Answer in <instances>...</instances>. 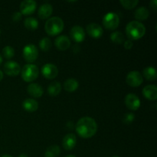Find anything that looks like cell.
I'll use <instances>...</instances> for the list:
<instances>
[{"mask_svg":"<svg viewBox=\"0 0 157 157\" xmlns=\"http://www.w3.org/2000/svg\"><path fill=\"white\" fill-rule=\"evenodd\" d=\"M98 131L96 121L89 117H84L78 121L76 124V132L81 137L88 139L95 135Z\"/></svg>","mask_w":157,"mask_h":157,"instance_id":"obj_1","label":"cell"},{"mask_svg":"<svg viewBox=\"0 0 157 157\" xmlns=\"http://www.w3.org/2000/svg\"><path fill=\"white\" fill-rule=\"evenodd\" d=\"M126 33L129 40L140 39L146 34V27L140 21H132L127 24Z\"/></svg>","mask_w":157,"mask_h":157,"instance_id":"obj_2","label":"cell"},{"mask_svg":"<svg viewBox=\"0 0 157 157\" xmlns=\"http://www.w3.org/2000/svg\"><path fill=\"white\" fill-rule=\"evenodd\" d=\"M64 21L61 18L53 16L49 18L44 25L46 33L51 36H55L61 33L64 29Z\"/></svg>","mask_w":157,"mask_h":157,"instance_id":"obj_3","label":"cell"},{"mask_svg":"<svg viewBox=\"0 0 157 157\" xmlns=\"http://www.w3.org/2000/svg\"><path fill=\"white\" fill-rule=\"evenodd\" d=\"M39 69L38 66L33 64H27L24 65L21 70V78L25 82H32L38 78Z\"/></svg>","mask_w":157,"mask_h":157,"instance_id":"obj_4","label":"cell"},{"mask_svg":"<svg viewBox=\"0 0 157 157\" xmlns=\"http://www.w3.org/2000/svg\"><path fill=\"white\" fill-rule=\"evenodd\" d=\"M120 17L114 12H108L103 18V25L108 30H115L119 26Z\"/></svg>","mask_w":157,"mask_h":157,"instance_id":"obj_5","label":"cell"},{"mask_svg":"<svg viewBox=\"0 0 157 157\" xmlns=\"http://www.w3.org/2000/svg\"><path fill=\"white\" fill-rule=\"evenodd\" d=\"M22 55L24 59L27 61L29 64L33 63L36 61L38 57V50L37 47L34 44H27L23 48Z\"/></svg>","mask_w":157,"mask_h":157,"instance_id":"obj_6","label":"cell"},{"mask_svg":"<svg viewBox=\"0 0 157 157\" xmlns=\"http://www.w3.org/2000/svg\"><path fill=\"white\" fill-rule=\"evenodd\" d=\"M126 82L129 86L133 87H137L144 82L143 75L137 71H133L127 74L126 78Z\"/></svg>","mask_w":157,"mask_h":157,"instance_id":"obj_7","label":"cell"},{"mask_svg":"<svg viewBox=\"0 0 157 157\" xmlns=\"http://www.w3.org/2000/svg\"><path fill=\"white\" fill-rule=\"evenodd\" d=\"M4 72L5 74L10 77H15L21 73V67L17 62L14 61H6L4 64Z\"/></svg>","mask_w":157,"mask_h":157,"instance_id":"obj_8","label":"cell"},{"mask_svg":"<svg viewBox=\"0 0 157 157\" xmlns=\"http://www.w3.org/2000/svg\"><path fill=\"white\" fill-rule=\"evenodd\" d=\"M37 7L36 2L34 0H25L20 4V12L21 15H29L35 12Z\"/></svg>","mask_w":157,"mask_h":157,"instance_id":"obj_9","label":"cell"},{"mask_svg":"<svg viewBox=\"0 0 157 157\" xmlns=\"http://www.w3.org/2000/svg\"><path fill=\"white\" fill-rule=\"evenodd\" d=\"M41 74L47 79H55L58 75V69L56 65L49 63L43 65L41 67Z\"/></svg>","mask_w":157,"mask_h":157,"instance_id":"obj_10","label":"cell"},{"mask_svg":"<svg viewBox=\"0 0 157 157\" xmlns=\"http://www.w3.org/2000/svg\"><path fill=\"white\" fill-rule=\"evenodd\" d=\"M124 101L126 107L130 110H137L140 107V100L134 94H128Z\"/></svg>","mask_w":157,"mask_h":157,"instance_id":"obj_11","label":"cell"},{"mask_svg":"<svg viewBox=\"0 0 157 157\" xmlns=\"http://www.w3.org/2000/svg\"><path fill=\"white\" fill-rule=\"evenodd\" d=\"M70 35L75 42L81 43L85 38V32L81 26L75 25L71 29Z\"/></svg>","mask_w":157,"mask_h":157,"instance_id":"obj_12","label":"cell"},{"mask_svg":"<svg viewBox=\"0 0 157 157\" xmlns=\"http://www.w3.org/2000/svg\"><path fill=\"white\" fill-rule=\"evenodd\" d=\"M86 29H87V34L91 38H96V39L101 38L104 34L102 27L97 23H90V24L87 25Z\"/></svg>","mask_w":157,"mask_h":157,"instance_id":"obj_13","label":"cell"},{"mask_svg":"<svg viewBox=\"0 0 157 157\" xmlns=\"http://www.w3.org/2000/svg\"><path fill=\"white\" fill-rule=\"evenodd\" d=\"M55 44L58 50L66 51L70 48L71 40L66 35H60L55 39Z\"/></svg>","mask_w":157,"mask_h":157,"instance_id":"obj_14","label":"cell"},{"mask_svg":"<svg viewBox=\"0 0 157 157\" xmlns=\"http://www.w3.org/2000/svg\"><path fill=\"white\" fill-rule=\"evenodd\" d=\"M27 91L30 96L35 98H41L44 94L42 87L37 83H32L29 84L27 87Z\"/></svg>","mask_w":157,"mask_h":157,"instance_id":"obj_15","label":"cell"},{"mask_svg":"<svg viewBox=\"0 0 157 157\" xmlns=\"http://www.w3.org/2000/svg\"><path fill=\"white\" fill-rule=\"evenodd\" d=\"M77 144V138L74 133H68L63 138L62 145L66 150H71Z\"/></svg>","mask_w":157,"mask_h":157,"instance_id":"obj_16","label":"cell"},{"mask_svg":"<svg viewBox=\"0 0 157 157\" xmlns=\"http://www.w3.org/2000/svg\"><path fill=\"white\" fill-rule=\"evenodd\" d=\"M143 95L149 101H156L157 99V87L154 84L147 85L143 89Z\"/></svg>","mask_w":157,"mask_h":157,"instance_id":"obj_17","label":"cell"},{"mask_svg":"<svg viewBox=\"0 0 157 157\" xmlns=\"http://www.w3.org/2000/svg\"><path fill=\"white\" fill-rule=\"evenodd\" d=\"M53 12V8L52 6L49 3H44L42 4L38 9V15L41 19H48Z\"/></svg>","mask_w":157,"mask_h":157,"instance_id":"obj_18","label":"cell"},{"mask_svg":"<svg viewBox=\"0 0 157 157\" xmlns=\"http://www.w3.org/2000/svg\"><path fill=\"white\" fill-rule=\"evenodd\" d=\"M22 107L28 112H35L38 108V103L32 98H27L22 103Z\"/></svg>","mask_w":157,"mask_h":157,"instance_id":"obj_19","label":"cell"},{"mask_svg":"<svg viewBox=\"0 0 157 157\" xmlns=\"http://www.w3.org/2000/svg\"><path fill=\"white\" fill-rule=\"evenodd\" d=\"M79 87V83L75 78H68L64 83V90L69 93L75 92Z\"/></svg>","mask_w":157,"mask_h":157,"instance_id":"obj_20","label":"cell"},{"mask_svg":"<svg viewBox=\"0 0 157 157\" xmlns=\"http://www.w3.org/2000/svg\"><path fill=\"white\" fill-rule=\"evenodd\" d=\"M149 15H150L149 10L144 6L139 7L138 9H136V10L134 12V17L138 21L147 20Z\"/></svg>","mask_w":157,"mask_h":157,"instance_id":"obj_21","label":"cell"},{"mask_svg":"<svg viewBox=\"0 0 157 157\" xmlns=\"http://www.w3.org/2000/svg\"><path fill=\"white\" fill-rule=\"evenodd\" d=\"M61 91V85L58 81H53L48 87V93L50 96H58Z\"/></svg>","mask_w":157,"mask_h":157,"instance_id":"obj_22","label":"cell"},{"mask_svg":"<svg viewBox=\"0 0 157 157\" xmlns=\"http://www.w3.org/2000/svg\"><path fill=\"white\" fill-rule=\"evenodd\" d=\"M143 74H144V77L147 81H153L157 78L156 70L152 66H149V67H147L145 69H144Z\"/></svg>","mask_w":157,"mask_h":157,"instance_id":"obj_23","label":"cell"},{"mask_svg":"<svg viewBox=\"0 0 157 157\" xmlns=\"http://www.w3.org/2000/svg\"><path fill=\"white\" fill-rule=\"evenodd\" d=\"M25 27L30 31H35L38 27V21L33 17H28L24 21Z\"/></svg>","mask_w":157,"mask_h":157,"instance_id":"obj_24","label":"cell"},{"mask_svg":"<svg viewBox=\"0 0 157 157\" xmlns=\"http://www.w3.org/2000/svg\"><path fill=\"white\" fill-rule=\"evenodd\" d=\"M61 153V149L58 145L50 146L46 150L44 157H58Z\"/></svg>","mask_w":157,"mask_h":157,"instance_id":"obj_25","label":"cell"},{"mask_svg":"<svg viewBox=\"0 0 157 157\" xmlns=\"http://www.w3.org/2000/svg\"><path fill=\"white\" fill-rule=\"evenodd\" d=\"M110 40L117 44H123L125 41L124 34L119 31H115V32H112L110 35Z\"/></svg>","mask_w":157,"mask_h":157,"instance_id":"obj_26","label":"cell"},{"mask_svg":"<svg viewBox=\"0 0 157 157\" xmlns=\"http://www.w3.org/2000/svg\"><path fill=\"white\" fill-rule=\"evenodd\" d=\"M39 47L43 52H48L52 48V41L49 38H43L39 41Z\"/></svg>","mask_w":157,"mask_h":157,"instance_id":"obj_27","label":"cell"},{"mask_svg":"<svg viewBox=\"0 0 157 157\" xmlns=\"http://www.w3.org/2000/svg\"><path fill=\"white\" fill-rule=\"evenodd\" d=\"M120 3L122 5L124 9H132L137 6L139 1L138 0H121L120 1Z\"/></svg>","mask_w":157,"mask_h":157,"instance_id":"obj_28","label":"cell"},{"mask_svg":"<svg viewBox=\"0 0 157 157\" xmlns=\"http://www.w3.org/2000/svg\"><path fill=\"white\" fill-rule=\"evenodd\" d=\"M2 55L7 59H11L15 55V49L12 46H6L2 49Z\"/></svg>","mask_w":157,"mask_h":157,"instance_id":"obj_29","label":"cell"},{"mask_svg":"<svg viewBox=\"0 0 157 157\" xmlns=\"http://www.w3.org/2000/svg\"><path fill=\"white\" fill-rule=\"evenodd\" d=\"M135 115L133 113H127L123 117V122L126 124H130L134 121Z\"/></svg>","mask_w":157,"mask_h":157,"instance_id":"obj_30","label":"cell"},{"mask_svg":"<svg viewBox=\"0 0 157 157\" xmlns=\"http://www.w3.org/2000/svg\"><path fill=\"white\" fill-rule=\"evenodd\" d=\"M21 14L20 12H14V14L12 15V20L14 21H18L21 20Z\"/></svg>","mask_w":157,"mask_h":157,"instance_id":"obj_31","label":"cell"},{"mask_svg":"<svg viewBox=\"0 0 157 157\" xmlns=\"http://www.w3.org/2000/svg\"><path fill=\"white\" fill-rule=\"evenodd\" d=\"M124 48H125V49L130 50V49H131L133 46V41H132L131 40H127V41H125L124 42Z\"/></svg>","mask_w":157,"mask_h":157,"instance_id":"obj_32","label":"cell"},{"mask_svg":"<svg viewBox=\"0 0 157 157\" xmlns=\"http://www.w3.org/2000/svg\"><path fill=\"white\" fill-rule=\"evenodd\" d=\"M150 6L152 9H153L154 11H156L157 9V1L156 0H153L150 2Z\"/></svg>","mask_w":157,"mask_h":157,"instance_id":"obj_33","label":"cell"},{"mask_svg":"<svg viewBox=\"0 0 157 157\" xmlns=\"http://www.w3.org/2000/svg\"><path fill=\"white\" fill-rule=\"evenodd\" d=\"M2 78H3V72L0 70V81L2 80Z\"/></svg>","mask_w":157,"mask_h":157,"instance_id":"obj_34","label":"cell"},{"mask_svg":"<svg viewBox=\"0 0 157 157\" xmlns=\"http://www.w3.org/2000/svg\"><path fill=\"white\" fill-rule=\"evenodd\" d=\"M18 157H29V156H28L26 154H25V153H22V154L20 155V156Z\"/></svg>","mask_w":157,"mask_h":157,"instance_id":"obj_35","label":"cell"},{"mask_svg":"<svg viewBox=\"0 0 157 157\" xmlns=\"http://www.w3.org/2000/svg\"><path fill=\"white\" fill-rule=\"evenodd\" d=\"M2 61H3V59H2V57L1 55H0V64H1L2 63Z\"/></svg>","mask_w":157,"mask_h":157,"instance_id":"obj_36","label":"cell"},{"mask_svg":"<svg viewBox=\"0 0 157 157\" xmlns=\"http://www.w3.org/2000/svg\"><path fill=\"white\" fill-rule=\"evenodd\" d=\"M65 157H76V156H74V155H67V156H66Z\"/></svg>","mask_w":157,"mask_h":157,"instance_id":"obj_37","label":"cell"},{"mask_svg":"<svg viewBox=\"0 0 157 157\" xmlns=\"http://www.w3.org/2000/svg\"><path fill=\"white\" fill-rule=\"evenodd\" d=\"M2 157H12V156H10V155H4V156H2Z\"/></svg>","mask_w":157,"mask_h":157,"instance_id":"obj_38","label":"cell"},{"mask_svg":"<svg viewBox=\"0 0 157 157\" xmlns=\"http://www.w3.org/2000/svg\"><path fill=\"white\" fill-rule=\"evenodd\" d=\"M112 157H120V156H112Z\"/></svg>","mask_w":157,"mask_h":157,"instance_id":"obj_39","label":"cell"}]
</instances>
